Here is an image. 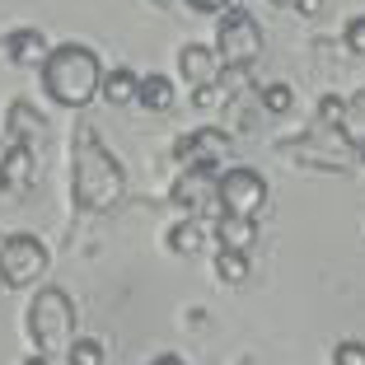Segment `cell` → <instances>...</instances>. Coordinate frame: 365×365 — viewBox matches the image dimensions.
<instances>
[{"label":"cell","instance_id":"obj_1","mask_svg":"<svg viewBox=\"0 0 365 365\" xmlns=\"http://www.w3.org/2000/svg\"><path fill=\"white\" fill-rule=\"evenodd\" d=\"M127 192V173L113 160L94 127L76 131V206L80 211H113L118 197Z\"/></svg>","mask_w":365,"mask_h":365},{"label":"cell","instance_id":"obj_2","mask_svg":"<svg viewBox=\"0 0 365 365\" xmlns=\"http://www.w3.org/2000/svg\"><path fill=\"white\" fill-rule=\"evenodd\" d=\"M43 71V94L61 108H85L98 94V80H103V61H98L94 47L85 43H61L47 52Z\"/></svg>","mask_w":365,"mask_h":365},{"label":"cell","instance_id":"obj_3","mask_svg":"<svg viewBox=\"0 0 365 365\" xmlns=\"http://www.w3.org/2000/svg\"><path fill=\"white\" fill-rule=\"evenodd\" d=\"M29 337H33V351L52 356L61 342H71V333H76V304H71V295H66L61 286H43L38 295L29 300Z\"/></svg>","mask_w":365,"mask_h":365},{"label":"cell","instance_id":"obj_4","mask_svg":"<svg viewBox=\"0 0 365 365\" xmlns=\"http://www.w3.org/2000/svg\"><path fill=\"white\" fill-rule=\"evenodd\" d=\"M47 272V244L38 235H24V230H14V235H0V286H33V281Z\"/></svg>","mask_w":365,"mask_h":365},{"label":"cell","instance_id":"obj_5","mask_svg":"<svg viewBox=\"0 0 365 365\" xmlns=\"http://www.w3.org/2000/svg\"><path fill=\"white\" fill-rule=\"evenodd\" d=\"M262 52V29L258 19L248 10H235L230 5L225 14H220V29H215V56L225 66H235V71H244V66H253Z\"/></svg>","mask_w":365,"mask_h":365},{"label":"cell","instance_id":"obj_6","mask_svg":"<svg viewBox=\"0 0 365 365\" xmlns=\"http://www.w3.org/2000/svg\"><path fill=\"white\" fill-rule=\"evenodd\" d=\"M215 206L225 215H258L267 206V178L248 164H235L215 178Z\"/></svg>","mask_w":365,"mask_h":365},{"label":"cell","instance_id":"obj_7","mask_svg":"<svg viewBox=\"0 0 365 365\" xmlns=\"http://www.w3.org/2000/svg\"><path fill=\"white\" fill-rule=\"evenodd\" d=\"M225 155H230V136L220 127H202V131H187V136L173 140V160H178L182 169H192V164L215 169Z\"/></svg>","mask_w":365,"mask_h":365},{"label":"cell","instance_id":"obj_8","mask_svg":"<svg viewBox=\"0 0 365 365\" xmlns=\"http://www.w3.org/2000/svg\"><path fill=\"white\" fill-rule=\"evenodd\" d=\"M169 202L182 206V211H192V215H202L206 206L215 202V169H202V164L182 169L178 182L169 187Z\"/></svg>","mask_w":365,"mask_h":365},{"label":"cell","instance_id":"obj_9","mask_svg":"<svg viewBox=\"0 0 365 365\" xmlns=\"http://www.w3.org/2000/svg\"><path fill=\"white\" fill-rule=\"evenodd\" d=\"M29 182H33V145H24V140L0 145V187L5 192H19Z\"/></svg>","mask_w":365,"mask_h":365},{"label":"cell","instance_id":"obj_10","mask_svg":"<svg viewBox=\"0 0 365 365\" xmlns=\"http://www.w3.org/2000/svg\"><path fill=\"white\" fill-rule=\"evenodd\" d=\"M178 76L192 80V85H215V80H220V56H215V47H202V43L178 47Z\"/></svg>","mask_w":365,"mask_h":365},{"label":"cell","instance_id":"obj_11","mask_svg":"<svg viewBox=\"0 0 365 365\" xmlns=\"http://www.w3.org/2000/svg\"><path fill=\"white\" fill-rule=\"evenodd\" d=\"M5 136L10 140H24V145H33V140L47 136V118L38 113L33 103H24V98H14L10 108H5Z\"/></svg>","mask_w":365,"mask_h":365},{"label":"cell","instance_id":"obj_12","mask_svg":"<svg viewBox=\"0 0 365 365\" xmlns=\"http://www.w3.org/2000/svg\"><path fill=\"white\" fill-rule=\"evenodd\" d=\"M0 47H5V56H10L14 66H43L47 61V38L38 29H14V33H5L0 38Z\"/></svg>","mask_w":365,"mask_h":365},{"label":"cell","instance_id":"obj_13","mask_svg":"<svg viewBox=\"0 0 365 365\" xmlns=\"http://www.w3.org/2000/svg\"><path fill=\"white\" fill-rule=\"evenodd\" d=\"M206 244H211V225H206L202 215H182L178 225L169 230V248L178 258H197Z\"/></svg>","mask_w":365,"mask_h":365},{"label":"cell","instance_id":"obj_14","mask_svg":"<svg viewBox=\"0 0 365 365\" xmlns=\"http://www.w3.org/2000/svg\"><path fill=\"white\" fill-rule=\"evenodd\" d=\"M211 235H215V244L220 248H253V239H258V220L253 215H220L211 225Z\"/></svg>","mask_w":365,"mask_h":365},{"label":"cell","instance_id":"obj_15","mask_svg":"<svg viewBox=\"0 0 365 365\" xmlns=\"http://www.w3.org/2000/svg\"><path fill=\"white\" fill-rule=\"evenodd\" d=\"M136 85H140V76L131 66H113V71H103V80H98V94L113 108H127V103H136Z\"/></svg>","mask_w":365,"mask_h":365},{"label":"cell","instance_id":"obj_16","mask_svg":"<svg viewBox=\"0 0 365 365\" xmlns=\"http://www.w3.org/2000/svg\"><path fill=\"white\" fill-rule=\"evenodd\" d=\"M136 103L150 108V113H169V108H173V80L169 76H140Z\"/></svg>","mask_w":365,"mask_h":365},{"label":"cell","instance_id":"obj_17","mask_svg":"<svg viewBox=\"0 0 365 365\" xmlns=\"http://www.w3.org/2000/svg\"><path fill=\"white\" fill-rule=\"evenodd\" d=\"M248 272H253V262H248L244 248H220L215 253V277L225 281V286H244Z\"/></svg>","mask_w":365,"mask_h":365},{"label":"cell","instance_id":"obj_18","mask_svg":"<svg viewBox=\"0 0 365 365\" xmlns=\"http://www.w3.org/2000/svg\"><path fill=\"white\" fill-rule=\"evenodd\" d=\"M258 98H262V108H267V113H290V108H295V89L286 85V80H267V85H258Z\"/></svg>","mask_w":365,"mask_h":365},{"label":"cell","instance_id":"obj_19","mask_svg":"<svg viewBox=\"0 0 365 365\" xmlns=\"http://www.w3.org/2000/svg\"><path fill=\"white\" fill-rule=\"evenodd\" d=\"M103 342L98 337H71V346H66V361L71 365H103Z\"/></svg>","mask_w":365,"mask_h":365},{"label":"cell","instance_id":"obj_20","mask_svg":"<svg viewBox=\"0 0 365 365\" xmlns=\"http://www.w3.org/2000/svg\"><path fill=\"white\" fill-rule=\"evenodd\" d=\"M346 113H351V103H346L342 94H323V98H319V127H328V131H342Z\"/></svg>","mask_w":365,"mask_h":365},{"label":"cell","instance_id":"obj_21","mask_svg":"<svg viewBox=\"0 0 365 365\" xmlns=\"http://www.w3.org/2000/svg\"><path fill=\"white\" fill-rule=\"evenodd\" d=\"M333 365H365V342L361 337H342L333 346Z\"/></svg>","mask_w":365,"mask_h":365},{"label":"cell","instance_id":"obj_22","mask_svg":"<svg viewBox=\"0 0 365 365\" xmlns=\"http://www.w3.org/2000/svg\"><path fill=\"white\" fill-rule=\"evenodd\" d=\"M342 43H346V52L365 56V14H356V19H346V29H342Z\"/></svg>","mask_w":365,"mask_h":365},{"label":"cell","instance_id":"obj_23","mask_svg":"<svg viewBox=\"0 0 365 365\" xmlns=\"http://www.w3.org/2000/svg\"><path fill=\"white\" fill-rule=\"evenodd\" d=\"M215 98H220V80H215V85H192V108H197V113L211 108Z\"/></svg>","mask_w":365,"mask_h":365},{"label":"cell","instance_id":"obj_24","mask_svg":"<svg viewBox=\"0 0 365 365\" xmlns=\"http://www.w3.org/2000/svg\"><path fill=\"white\" fill-rule=\"evenodd\" d=\"M187 5H192L197 14H225L230 5H235V0H187Z\"/></svg>","mask_w":365,"mask_h":365},{"label":"cell","instance_id":"obj_25","mask_svg":"<svg viewBox=\"0 0 365 365\" xmlns=\"http://www.w3.org/2000/svg\"><path fill=\"white\" fill-rule=\"evenodd\" d=\"M295 10H300V14H319V10H323V0H300Z\"/></svg>","mask_w":365,"mask_h":365},{"label":"cell","instance_id":"obj_26","mask_svg":"<svg viewBox=\"0 0 365 365\" xmlns=\"http://www.w3.org/2000/svg\"><path fill=\"white\" fill-rule=\"evenodd\" d=\"M150 365H182V356H173V351H164V356H155Z\"/></svg>","mask_w":365,"mask_h":365},{"label":"cell","instance_id":"obj_27","mask_svg":"<svg viewBox=\"0 0 365 365\" xmlns=\"http://www.w3.org/2000/svg\"><path fill=\"white\" fill-rule=\"evenodd\" d=\"M24 365H47V356H43V351H33V356H29Z\"/></svg>","mask_w":365,"mask_h":365},{"label":"cell","instance_id":"obj_28","mask_svg":"<svg viewBox=\"0 0 365 365\" xmlns=\"http://www.w3.org/2000/svg\"><path fill=\"white\" fill-rule=\"evenodd\" d=\"M272 5H286V10H290V5H300V0H272Z\"/></svg>","mask_w":365,"mask_h":365},{"label":"cell","instance_id":"obj_29","mask_svg":"<svg viewBox=\"0 0 365 365\" xmlns=\"http://www.w3.org/2000/svg\"><path fill=\"white\" fill-rule=\"evenodd\" d=\"M361 164H365V140H361Z\"/></svg>","mask_w":365,"mask_h":365},{"label":"cell","instance_id":"obj_30","mask_svg":"<svg viewBox=\"0 0 365 365\" xmlns=\"http://www.w3.org/2000/svg\"><path fill=\"white\" fill-rule=\"evenodd\" d=\"M0 295H5V286H0Z\"/></svg>","mask_w":365,"mask_h":365}]
</instances>
